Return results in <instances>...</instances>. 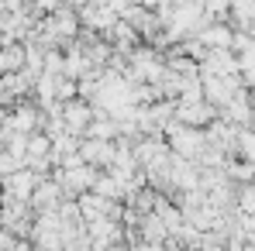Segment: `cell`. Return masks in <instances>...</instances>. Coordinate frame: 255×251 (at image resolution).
I'll return each mask as SVG.
<instances>
[{
	"mask_svg": "<svg viewBox=\"0 0 255 251\" xmlns=\"http://www.w3.org/2000/svg\"><path fill=\"white\" fill-rule=\"evenodd\" d=\"M169 141L172 152L183 159H200V152L207 148V134H200V127L183 124V121H169Z\"/></svg>",
	"mask_w": 255,
	"mask_h": 251,
	"instance_id": "6da1fadb",
	"label": "cell"
},
{
	"mask_svg": "<svg viewBox=\"0 0 255 251\" xmlns=\"http://www.w3.org/2000/svg\"><path fill=\"white\" fill-rule=\"evenodd\" d=\"M35 172L28 168H14L10 175H3V200H28L35 193Z\"/></svg>",
	"mask_w": 255,
	"mask_h": 251,
	"instance_id": "7a4b0ae2",
	"label": "cell"
},
{
	"mask_svg": "<svg viewBox=\"0 0 255 251\" xmlns=\"http://www.w3.org/2000/svg\"><path fill=\"white\" fill-rule=\"evenodd\" d=\"M59 182H62V189L83 193V189H90V186L97 182V172H93V166H90V162H80V166L66 162V168H62V175H59Z\"/></svg>",
	"mask_w": 255,
	"mask_h": 251,
	"instance_id": "3957f363",
	"label": "cell"
},
{
	"mask_svg": "<svg viewBox=\"0 0 255 251\" xmlns=\"http://www.w3.org/2000/svg\"><path fill=\"white\" fill-rule=\"evenodd\" d=\"M80 159L90 162V166H111V162H114V145H111V138L83 141V145H80Z\"/></svg>",
	"mask_w": 255,
	"mask_h": 251,
	"instance_id": "277c9868",
	"label": "cell"
},
{
	"mask_svg": "<svg viewBox=\"0 0 255 251\" xmlns=\"http://www.w3.org/2000/svg\"><path fill=\"white\" fill-rule=\"evenodd\" d=\"M114 17H118V10H114L111 3H100V7H97V3H83V21L90 28H104V31H107V28L114 24Z\"/></svg>",
	"mask_w": 255,
	"mask_h": 251,
	"instance_id": "5b68a950",
	"label": "cell"
},
{
	"mask_svg": "<svg viewBox=\"0 0 255 251\" xmlns=\"http://www.w3.org/2000/svg\"><path fill=\"white\" fill-rule=\"evenodd\" d=\"M62 193H66V189H62V182H35L31 200H35V207H38V210H55Z\"/></svg>",
	"mask_w": 255,
	"mask_h": 251,
	"instance_id": "8992f818",
	"label": "cell"
},
{
	"mask_svg": "<svg viewBox=\"0 0 255 251\" xmlns=\"http://www.w3.org/2000/svg\"><path fill=\"white\" fill-rule=\"evenodd\" d=\"M62 124H66V131L80 134V131L90 124V107H86V103H69V100H66V107H62Z\"/></svg>",
	"mask_w": 255,
	"mask_h": 251,
	"instance_id": "52a82bcc",
	"label": "cell"
},
{
	"mask_svg": "<svg viewBox=\"0 0 255 251\" xmlns=\"http://www.w3.org/2000/svg\"><path fill=\"white\" fill-rule=\"evenodd\" d=\"M197 35H200V42L207 45V48H231V38H235V31L228 24H211V28L204 24Z\"/></svg>",
	"mask_w": 255,
	"mask_h": 251,
	"instance_id": "ba28073f",
	"label": "cell"
},
{
	"mask_svg": "<svg viewBox=\"0 0 255 251\" xmlns=\"http://www.w3.org/2000/svg\"><path fill=\"white\" fill-rule=\"evenodd\" d=\"M24 62H28V48H21V45L0 48V73H17Z\"/></svg>",
	"mask_w": 255,
	"mask_h": 251,
	"instance_id": "9c48e42d",
	"label": "cell"
},
{
	"mask_svg": "<svg viewBox=\"0 0 255 251\" xmlns=\"http://www.w3.org/2000/svg\"><path fill=\"white\" fill-rule=\"evenodd\" d=\"M3 124L10 127V131H21V134H28L31 127H38L42 121H38V114H35L31 107H21V110H14V114H10Z\"/></svg>",
	"mask_w": 255,
	"mask_h": 251,
	"instance_id": "30bf717a",
	"label": "cell"
},
{
	"mask_svg": "<svg viewBox=\"0 0 255 251\" xmlns=\"http://www.w3.org/2000/svg\"><path fill=\"white\" fill-rule=\"evenodd\" d=\"M238 159L255 162V131L252 127H238Z\"/></svg>",
	"mask_w": 255,
	"mask_h": 251,
	"instance_id": "8fae6325",
	"label": "cell"
},
{
	"mask_svg": "<svg viewBox=\"0 0 255 251\" xmlns=\"http://www.w3.org/2000/svg\"><path fill=\"white\" fill-rule=\"evenodd\" d=\"M238 210L242 213H255V179L238 186Z\"/></svg>",
	"mask_w": 255,
	"mask_h": 251,
	"instance_id": "7c38bea8",
	"label": "cell"
},
{
	"mask_svg": "<svg viewBox=\"0 0 255 251\" xmlns=\"http://www.w3.org/2000/svg\"><path fill=\"white\" fill-rule=\"evenodd\" d=\"M14 168H21V159H17V155H10V152H0V179H3V175H10Z\"/></svg>",
	"mask_w": 255,
	"mask_h": 251,
	"instance_id": "4fadbf2b",
	"label": "cell"
},
{
	"mask_svg": "<svg viewBox=\"0 0 255 251\" xmlns=\"http://www.w3.org/2000/svg\"><path fill=\"white\" fill-rule=\"evenodd\" d=\"M66 3H69V7H83V0H66Z\"/></svg>",
	"mask_w": 255,
	"mask_h": 251,
	"instance_id": "5bb4252c",
	"label": "cell"
},
{
	"mask_svg": "<svg viewBox=\"0 0 255 251\" xmlns=\"http://www.w3.org/2000/svg\"><path fill=\"white\" fill-rule=\"evenodd\" d=\"M249 127H252V131H255V114H252V124H249Z\"/></svg>",
	"mask_w": 255,
	"mask_h": 251,
	"instance_id": "9a60e30c",
	"label": "cell"
}]
</instances>
